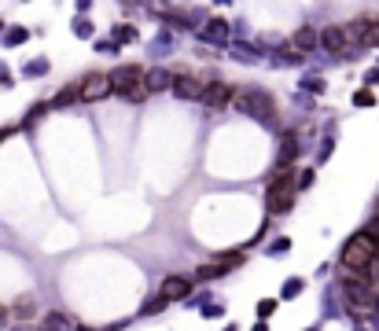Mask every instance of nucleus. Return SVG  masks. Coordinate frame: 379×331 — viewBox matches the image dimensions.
Wrapping results in <instances>:
<instances>
[{
    "label": "nucleus",
    "mask_w": 379,
    "mask_h": 331,
    "mask_svg": "<svg viewBox=\"0 0 379 331\" xmlns=\"http://www.w3.org/2000/svg\"><path fill=\"white\" fill-rule=\"evenodd\" d=\"M376 254H379V243L368 236V232H357V236H350L346 247H342V269L361 273V269H368V265L376 261Z\"/></svg>",
    "instance_id": "1"
},
{
    "label": "nucleus",
    "mask_w": 379,
    "mask_h": 331,
    "mask_svg": "<svg viewBox=\"0 0 379 331\" xmlns=\"http://www.w3.org/2000/svg\"><path fill=\"white\" fill-rule=\"evenodd\" d=\"M236 111H243L247 118H258V122H276V103L273 96L262 92V89H240L232 100Z\"/></svg>",
    "instance_id": "2"
},
{
    "label": "nucleus",
    "mask_w": 379,
    "mask_h": 331,
    "mask_svg": "<svg viewBox=\"0 0 379 331\" xmlns=\"http://www.w3.org/2000/svg\"><path fill=\"white\" fill-rule=\"evenodd\" d=\"M287 173H291V169H276L273 184H269V199H265L269 213H287L291 206H295V188H291Z\"/></svg>",
    "instance_id": "3"
},
{
    "label": "nucleus",
    "mask_w": 379,
    "mask_h": 331,
    "mask_svg": "<svg viewBox=\"0 0 379 331\" xmlns=\"http://www.w3.org/2000/svg\"><path fill=\"white\" fill-rule=\"evenodd\" d=\"M232 100H236V89L229 81H207L203 85V107H207V111H225Z\"/></svg>",
    "instance_id": "4"
},
{
    "label": "nucleus",
    "mask_w": 379,
    "mask_h": 331,
    "mask_svg": "<svg viewBox=\"0 0 379 331\" xmlns=\"http://www.w3.org/2000/svg\"><path fill=\"white\" fill-rule=\"evenodd\" d=\"M78 96H81V103H100L111 96V78L107 74H89L85 81H78Z\"/></svg>",
    "instance_id": "5"
},
{
    "label": "nucleus",
    "mask_w": 379,
    "mask_h": 331,
    "mask_svg": "<svg viewBox=\"0 0 379 331\" xmlns=\"http://www.w3.org/2000/svg\"><path fill=\"white\" fill-rule=\"evenodd\" d=\"M107 78H111V92H125V89H133V85H136L140 78H144V70H140L136 63H125V67L111 70Z\"/></svg>",
    "instance_id": "6"
},
{
    "label": "nucleus",
    "mask_w": 379,
    "mask_h": 331,
    "mask_svg": "<svg viewBox=\"0 0 379 331\" xmlns=\"http://www.w3.org/2000/svg\"><path fill=\"white\" fill-rule=\"evenodd\" d=\"M229 19H207L199 23V41H210V45H229Z\"/></svg>",
    "instance_id": "7"
},
{
    "label": "nucleus",
    "mask_w": 379,
    "mask_h": 331,
    "mask_svg": "<svg viewBox=\"0 0 379 331\" xmlns=\"http://www.w3.org/2000/svg\"><path fill=\"white\" fill-rule=\"evenodd\" d=\"M203 85L199 78H192V74H177L173 78V96H181V100H203Z\"/></svg>",
    "instance_id": "8"
},
{
    "label": "nucleus",
    "mask_w": 379,
    "mask_h": 331,
    "mask_svg": "<svg viewBox=\"0 0 379 331\" xmlns=\"http://www.w3.org/2000/svg\"><path fill=\"white\" fill-rule=\"evenodd\" d=\"M188 295H192V280H188V276H166V280H162V295L158 298L177 302V298H188Z\"/></svg>",
    "instance_id": "9"
},
{
    "label": "nucleus",
    "mask_w": 379,
    "mask_h": 331,
    "mask_svg": "<svg viewBox=\"0 0 379 331\" xmlns=\"http://www.w3.org/2000/svg\"><path fill=\"white\" fill-rule=\"evenodd\" d=\"M320 45V34L313 26H302L291 34V48H295V56H302V52H309V48H317Z\"/></svg>",
    "instance_id": "10"
},
{
    "label": "nucleus",
    "mask_w": 379,
    "mask_h": 331,
    "mask_svg": "<svg viewBox=\"0 0 379 331\" xmlns=\"http://www.w3.org/2000/svg\"><path fill=\"white\" fill-rule=\"evenodd\" d=\"M170 85H173V78H170L166 67H151V70L144 74V89H147V96H151V92H166Z\"/></svg>",
    "instance_id": "11"
},
{
    "label": "nucleus",
    "mask_w": 379,
    "mask_h": 331,
    "mask_svg": "<svg viewBox=\"0 0 379 331\" xmlns=\"http://www.w3.org/2000/svg\"><path fill=\"white\" fill-rule=\"evenodd\" d=\"M320 45L331 48V52H342L346 45H350V34H346V26H328L320 34Z\"/></svg>",
    "instance_id": "12"
},
{
    "label": "nucleus",
    "mask_w": 379,
    "mask_h": 331,
    "mask_svg": "<svg viewBox=\"0 0 379 331\" xmlns=\"http://www.w3.org/2000/svg\"><path fill=\"white\" fill-rule=\"evenodd\" d=\"M225 269H229V265L218 258V261H210V265H203V269H196V280H199V284H203V280H218Z\"/></svg>",
    "instance_id": "13"
},
{
    "label": "nucleus",
    "mask_w": 379,
    "mask_h": 331,
    "mask_svg": "<svg viewBox=\"0 0 379 331\" xmlns=\"http://www.w3.org/2000/svg\"><path fill=\"white\" fill-rule=\"evenodd\" d=\"M122 96H125V100H129V103H133V107H136V103H144V100H147V89H144V78H140V81L133 85V89H125Z\"/></svg>",
    "instance_id": "14"
},
{
    "label": "nucleus",
    "mask_w": 379,
    "mask_h": 331,
    "mask_svg": "<svg viewBox=\"0 0 379 331\" xmlns=\"http://www.w3.org/2000/svg\"><path fill=\"white\" fill-rule=\"evenodd\" d=\"M74 100H81L78 96V85H70V89H63L56 100H52V107H67V103H74Z\"/></svg>",
    "instance_id": "15"
},
{
    "label": "nucleus",
    "mask_w": 379,
    "mask_h": 331,
    "mask_svg": "<svg viewBox=\"0 0 379 331\" xmlns=\"http://www.w3.org/2000/svg\"><path fill=\"white\" fill-rule=\"evenodd\" d=\"M70 324H67V317H63V313H48L45 317V331H67Z\"/></svg>",
    "instance_id": "16"
},
{
    "label": "nucleus",
    "mask_w": 379,
    "mask_h": 331,
    "mask_svg": "<svg viewBox=\"0 0 379 331\" xmlns=\"http://www.w3.org/2000/svg\"><path fill=\"white\" fill-rule=\"evenodd\" d=\"M12 313H15V317H23V320H26V317H34V302H30V298H19Z\"/></svg>",
    "instance_id": "17"
},
{
    "label": "nucleus",
    "mask_w": 379,
    "mask_h": 331,
    "mask_svg": "<svg viewBox=\"0 0 379 331\" xmlns=\"http://www.w3.org/2000/svg\"><path fill=\"white\" fill-rule=\"evenodd\" d=\"M302 287H306L302 280H287V284H284V291H280V295H284V298H298V295H302Z\"/></svg>",
    "instance_id": "18"
},
{
    "label": "nucleus",
    "mask_w": 379,
    "mask_h": 331,
    "mask_svg": "<svg viewBox=\"0 0 379 331\" xmlns=\"http://www.w3.org/2000/svg\"><path fill=\"white\" fill-rule=\"evenodd\" d=\"M273 309H276V302H273V298H262V302H258V317H273Z\"/></svg>",
    "instance_id": "19"
},
{
    "label": "nucleus",
    "mask_w": 379,
    "mask_h": 331,
    "mask_svg": "<svg viewBox=\"0 0 379 331\" xmlns=\"http://www.w3.org/2000/svg\"><path fill=\"white\" fill-rule=\"evenodd\" d=\"M354 103H357V107H372V103H376V96L368 92V89H361V92L354 96Z\"/></svg>",
    "instance_id": "20"
},
{
    "label": "nucleus",
    "mask_w": 379,
    "mask_h": 331,
    "mask_svg": "<svg viewBox=\"0 0 379 331\" xmlns=\"http://www.w3.org/2000/svg\"><path fill=\"white\" fill-rule=\"evenodd\" d=\"M291 250V239H276L273 247H269V254H273V258H280V254H287Z\"/></svg>",
    "instance_id": "21"
},
{
    "label": "nucleus",
    "mask_w": 379,
    "mask_h": 331,
    "mask_svg": "<svg viewBox=\"0 0 379 331\" xmlns=\"http://www.w3.org/2000/svg\"><path fill=\"white\" fill-rule=\"evenodd\" d=\"M74 34H78V37H92V23H85V19H78V23H74Z\"/></svg>",
    "instance_id": "22"
},
{
    "label": "nucleus",
    "mask_w": 379,
    "mask_h": 331,
    "mask_svg": "<svg viewBox=\"0 0 379 331\" xmlns=\"http://www.w3.org/2000/svg\"><path fill=\"white\" fill-rule=\"evenodd\" d=\"M170 302H166V298H155V302H147V309H144V313H162V309H166Z\"/></svg>",
    "instance_id": "23"
},
{
    "label": "nucleus",
    "mask_w": 379,
    "mask_h": 331,
    "mask_svg": "<svg viewBox=\"0 0 379 331\" xmlns=\"http://www.w3.org/2000/svg\"><path fill=\"white\" fill-rule=\"evenodd\" d=\"M273 59H276V63H298V56H295V52H276Z\"/></svg>",
    "instance_id": "24"
},
{
    "label": "nucleus",
    "mask_w": 379,
    "mask_h": 331,
    "mask_svg": "<svg viewBox=\"0 0 379 331\" xmlns=\"http://www.w3.org/2000/svg\"><path fill=\"white\" fill-rule=\"evenodd\" d=\"M309 184H313V169H306V173L298 177V188H309Z\"/></svg>",
    "instance_id": "25"
},
{
    "label": "nucleus",
    "mask_w": 379,
    "mask_h": 331,
    "mask_svg": "<svg viewBox=\"0 0 379 331\" xmlns=\"http://www.w3.org/2000/svg\"><path fill=\"white\" fill-rule=\"evenodd\" d=\"M306 89H317V92H320V89H324V81H320V78H306Z\"/></svg>",
    "instance_id": "26"
},
{
    "label": "nucleus",
    "mask_w": 379,
    "mask_h": 331,
    "mask_svg": "<svg viewBox=\"0 0 379 331\" xmlns=\"http://www.w3.org/2000/svg\"><path fill=\"white\" fill-rule=\"evenodd\" d=\"M376 81H379V70H368L365 74V85H376Z\"/></svg>",
    "instance_id": "27"
},
{
    "label": "nucleus",
    "mask_w": 379,
    "mask_h": 331,
    "mask_svg": "<svg viewBox=\"0 0 379 331\" xmlns=\"http://www.w3.org/2000/svg\"><path fill=\"white\" fill-rule=\"evenodd\" d=\"M0 320H4V306H0Z\"/></svg>",
    "instance_id": "28"
},
{
    "label": "nucleus",
    "mask_w": 379,
    "mask_h": 331,
    "mask_svg": "<svg viewBox=\"0 0 379 331\" xmlns=\"http://www.w3.org/2000/svg\"><path fill=\"white\" fill-rule=\"evenodd\" d=\"M309 331H317V328H309Z\"/></svg>",
    "instance_id": "29"
}]
</instances>
